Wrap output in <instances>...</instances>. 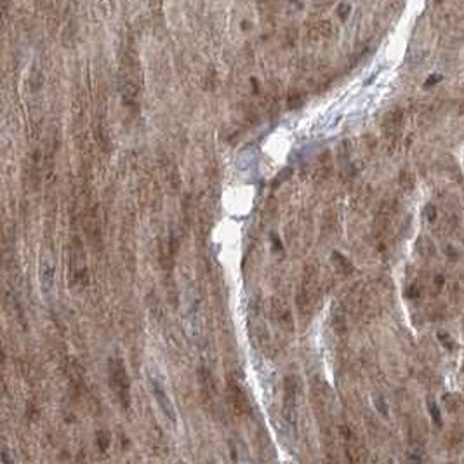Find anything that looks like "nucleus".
Returning <instances> with one entry per match:
<instances>
[{
    "mask_svg": "<svg viewBox=\"0 0 464 464\" xmlns=\"http://www.w3.org/2000/svg\"><path fill=\"white\" fill-rule=\"evenodd\" d=\"M400 186H402L403 189H407V191H410V189H414V186H416V179H414V174L410 171H402L400 172Z\"/></svg>",
    "mask_w": 464,
    "mask_h": 464,
    "instance_id": "nucleus-14",
    "label": "nucleus"
},
{
    "mask_svg": "<svg viewBox=\"0 0 464 464\" xmlns=\"http://www.w3.org/2000/svg\"><path fill=\"white\" fill-rule=\"evenodd\" d=\"M438 80H440V75H433V77H430L428 79V82H426V86L430 87V86H433V84H437Z\"/></svg>",
    "mask_w": 464,
    "mask_h": 464,
    "instance_id": "nucleus-24",
    "label": "nucleus"
},
{
    "mask_svg": "<svg viewBox=\"0 0 464 464\" xmlns=\"http://www.w3.org/2000/svg\"><path fill=\"white\" fill-rule=\"evenodd\" d=\"M96 444L99 445V451L101 452H106L108 451V445H110V435H108L106 431H99V433H97Z\"/></svg>",
    "mask_w": 464,
    "mask_h": 464,
    "instance_id": "nucleus-18",
    "label": "nucleus"
},
{
    "mask_svg": "<svg viewBox=\"0 0 464 464\" xmlns=\"http://www.w3.org/2000/svg\"><path fill=\"white\" fill-rule=\"evenodd\" d=\"M70 278L77 287H86L87 283V265H86V251L80 242V238H73L72 249H70Z\"/></svg>",
    "mask_w": 464,
    "mask_h": 464,
    "instance_id": "nucleus-5",
    "label": "nucleus"
},
{
    "mask_svg": "<svg viewBox=\"0 0 464 464\" xmlns=\"http://www.w3.org/2000/svg\"><path fill=\"white\" fill-rule=\"evenodd\" d=\"M320 299V278L318 273L315 268H306L304 270L303 280H301L299 290H297V309L301 311V315H309L313 313L316 303Z\"/></svg>",
    "mask_w": 464,
    "mask_h": 464,
    "instance_id": "nucleus-2",
    "label": "nucleus"
},
{
    "mask_svg": "<svg viewBox=\"0 0 464 464\" xmlns=\"http://www.w3.org/2000/svg\"><path fill=\"white\" fill-rule=\"evenodd\" d=\"M444 402H445V405H447V409L451 410V412H458L459 407H461V400H459L458 395H445L444 396Z\"/></svg>",
    "mask_w": 464,
    "mask_h": 464,
    "instance_id": "nucleus-16",
    "label": "nucleus"
},
{
    "mask_svg": "<svg viewBox=\"0 0 464 464\" xmlns=\"http://www.w3.org/2000/svg\"><path fill=\"white\" fill-rule=\"evenodd\" d=\"M339 431H341V437H343V442H344V449H346L348 461H351V463L364 461L365 449H364V445H362V442L358 440L357 435L353 433V430H351L350 426H341Z\"/></svg>",
    "mask_w": 464,
    "mask_h": 464,
    "instance_id": "nucleus-6",
    "label": "nucleus"
},
{
    "mask_svg": "<svg viewBox=\"0 0 464 464\" xmlns=\"http://www.w3.org/2000/svg\"><path fill=\"white\" fill-rule=\"evenodd\" d=\"M456 228H458V217L452 216V214H447V216L438 223L437 233L440 235V237H447V235L454 233Z\"/></svg>",
    "mask_w": 464,
    "mask_h": 464,
    "instance_id": "nucleus-11",
    "label": "nucleus"
},
{
    "mask_svg": "<svg viewBox=\"0 0 464 464\" xmlns=\"http://www.w3.org/2000/svg\"><path fill=\"white\" fill-rule=\"evenodd\" d=\"M375 405L379 407V410H381L384 416H388V410H386V403L382 402V398H375Z\"/></svg>",
    "mask_w": 464,
    "mask_h": 464,
    "instance_id": "nucleus-23",
    "label": "nucleus"
},
{
    "mask_svg": "<svg viewBox=\"0 0 464 464\" xmlns=\"http://www.w3.org/2000/svg\"><path fill=\"white\" fill-rule=\"evenodd\" d=\"M438 339H440L442 344H444L445 348H449V350H452V348H454V343L451 341V336H449L447 332H438Z\"/></svg>",
    "mask_w": 464,
    "mask_h": 464,
    "instance_id": "nucleus-21",
    "label": "nucleus"
},
{
    "mask_svg": "<svg viewBox=\"0 0 464 464\" xmlns=\"http://www.w3.org/2000/svg\"><path fill=\"white\" fill-rule=\"evenodd\" d=\"M402 125H403V113L400 110H393L386 115L382 129H384V138L388 141V145L391 146L396 145V141L400 138V132H402Z\"/></svg>",
    "mask_w": 464,
    "mask_h": 464,
    "instance_id": "nucleus-7",
    "label": "nucleus"
},
{
    "mask_svg": "<svg viewBox=\"0 0 464 464\" xmlns=\"http://www.w3.org/2000/svg\"><path fill=\"white\" fill-rule=\"evenodd\" d=\"M417 251L423 258H433L437 256V247H435V242L430 237H419L417 240Z\"/></svg>",
    "mask_w": 464,
    "mask_h": 464,
    "instance_id": "nucleus-12",
    "label": "nucleus"
},
{
    "mask_svg": "<svg viewBox=\"0 0 464 464\" xmlns=\"http://www.w3.org/2000/svg\"><path fill=\"white\" fill-rule=\"evenodd\" d=\"M152 389H153L155 400H157L158 407H160V410L164 412V416L167 417L169 421H171V424H174L176 423L174 405H172L171 398L167 396V391L164 389V386L160 384V381H158V379H152Z\"/></svg>",
    "mask_w": 464,
    "mask_h": 464,
    "instance_id": "nucleus-9",
    "label": "nucleus"
},
{
    "mask_svg": "<svg viewBox=\"0 0 464 464\" xmlns=\"http://www.w3.org/2000/svg\"><path fill=\"white\" fill-rule=\"evenodd\" d=\"M428 405H430V412H431V417H433L435 424H437V426H442V416H440V410H438V407L435 405L431 400L428 402Z\"/></svg>",
    "mask_w": 464,
    "mask_h": 464,
    "instance_id": "nucleus-19",
    "label": "nucleus"
},
{
    "mask_svg": "<svg viewBox=\"0 0 464 464\" xmlns=\"http://www.w3.org/2000/svg\"><path fill=\"white\" fill-rule=\"evenodd\" d=\"M272 316L275 320V323H278V327L285 332H292L294 330V318L292 313H290L289 306L283 303L282 299H273L272 301Z\"/></svg>",
    "mask_w": 464,
    "mask_h": 464,
    "instance_id": "nucleus-8",
    "label": "nucleus"
},
{
    "mask_svg": "<svg viewBox=\"0 0 464 464\" xmlns=\"http://www.w3.org/2000/svg\"><path fill=\"white\" fill-rule=\"evenodd\" d=\"M396 210H398V202L395 198H386L382 200L381 207H379L377 214H375L374 219V235L377 244H381V247H384L388 244V238L391 235V226H393V217H395Z\"/></svg>",
    "mask_w": 464,
    "mask_h": 464,
    "instance_id": "nucleus-3",
    "label": "nucleus"
},
{
    "mask_svg": "<svg viewBox=\"0 0 464 464\" xmlns=\"http://www.w3.org/2000/svg\"><path fill=\"white\" fill-rule=\"evenodd\" d=\"M424 214H426V219L430 221V223H435V219H437V207H435L433 203H430V205H426V209H424Z\"/></svg>",
    "mask_w": 464,
    "mask_h": 464,
    "instance_id": "nucleus-20",
    "label": "nucleus"
},
{
    "mask_svg": "<svg viewBox=\"0 0 464 464\" xmlns=\"http://www.w3.org/2000/svg\"><path fill=\"white\" fill-rule=\"evenodd\" d=\"M445 285V278L442 275H435L433 280H431V294H435V296H438L440 294V290L444 289Z\"/></svg>",
    "mask_w": 464,
    "mask_h": 464,
    "instance_id": "nucleus-17",
    "label": "nucleus"
},
{
    "mask_svg": "<svg viewBox=\"0 0 464 464\" xmlns=\"http://www.w3.org/2000/svg\"><path fill=\"white\" fill-rule=\"evenodd\" d=\"M108 379H110V388L113 389L120 407L127 410L131 407V381H129V372L122 358L113 357L108 360Z\"/></svg>",
    "mask_w": 464,
    "mask_h": 464,
    "instance_id": "nucleus-1",
    "label": "nucleus"
},
{
    "mask_svg": "<svg viewBox=\"0 0 464 464\" xmlns=\"http://www.w3.org/2000/svg\"><path fill=\"white\" fill-rule=\"evenodd\" d=\"M40 278H42V282H44V285H45V289H51V285H52V265L49 261H44L40 265Z\"/></svg>",
    "mask_w": 464,
    "mask_h": 464,
    "instance_id": "nucleus-13",
    "label": "nucleus"
},
{
    "mask_svg": "<svg viewBox=\"0 0 464 464\" xmlns=\"http://www.w3.org/2000/svg\"><path fill=\"white\" fill-rule=\"evenodd\" d=\"M407 296H409L410 299H417V297H421V287L416 285V283H412V285L409 287V290H407Z\"/></svg>",
    "mask_w": 464,
    "mask_h": 464,
    "instance_id": "nucleus-22",
    "label": "nucleus"
},
{
    "mask_svg": "<svg viewBox=\"0 0 464 464\" xmlns=\"http://www.w3.org/2000/svg\"><path fill=\"white\" fill-rule=\"evenodd\" d=\"M297 379H285V402H283V414L289 423H296V407H297Z\"/></svg>",
    "mask_w": 464,
    "mask_h": 464,
    "instance_id": "nucleus-10",
    "label": "nucleus"
},
{
    "mask_svg": "<svg viewBox=\"0 0 464 464\" xmlns=\"http://www.w3.org/2000/svg\"><path fill=\"white\" fill-rule=\"evenodd\" d=\"M332 261L336 263L337 268H339L343 273H346V275L353 272V266H351V263L348 261V259L344 258L343 254H339V252H334V254H332Z\"/></svg>",
    "mask_w": 464,
    "mask_h": 464,
    "instance_id": "nucleus-15",
    "label": "nucleus"
},
{
    "mask_svg": "<svg viewBox=\"0 0 464 464\" xmlns=\"http://www.w3.org/2000/svg\"><path fill=\"white\" fill-rule=\"evenodd\" d=\"M226 393L228 400H230L231 407H233L235 414L240 417H247L252 412V405L249 395L245 391L244 384H242L240 377L237 375V372H231L226 377Z\"/></svg>",
    "mask_w": 464,
    "mask_h": 464,
    "instance_id": "nucleus-4",
    "label": "nucleus"
}]
</instances>
